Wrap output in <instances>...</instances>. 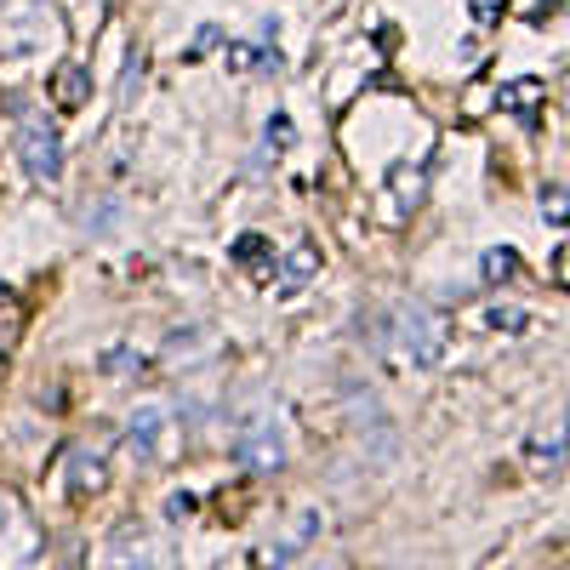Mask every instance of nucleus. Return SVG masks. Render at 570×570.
I'll list each match as a JSON object with an SVG mask.
<instances>
[{
	"label": "nucleus",
	"instance_id": "nucleus-13",
	"mask_svg": "<svg viewBox=\"0 0 570 570\" xmlns=\"http://www.w3.org/2000/svg\"><path fill=\"white\" fill-rule=\"evenodd\" d=\"M297 142V126H292V115H274L268 126H263V142H257V171L268 166V160H279L285 149Z\"/></svg>",
	"mask_w": 570,
	"mask_h": 570
},
{
	"label": "nucleus",
	"instance_id": "nucleus-12",
	"mask_svg": "<svg viewBox=\"0 0 570 570\" xmlns=\"http://www.w3.org/2000/svg\"><path fill=\"white\" fill-rule=\"evenodd\" d=\"M52 98H58V109H80V104H91V75H86L80 63H63V69L52 75Z\"/></svg>",
	"mask_w": 570,
	"mask_h": 570
},
{
	"label": "nucleus",
	"instance_id": "nucleus-9",
	"mask_svg": "<svg viewBox=\"0 0 570 570\" xmlns=\"http://www.w3.org/2000/svg\"><path fill=\"white\" fill-rule=\"evenodd\" d=\"M320 274V252L308 246V240H297L292 252H285L279 263H274V285H279V292L285 297H292V292H303V285Z\"/></svg>",
	"mask_w": 570,
	"mask_h": 570
},
{
	"label": "nucleus",
	"instance_id": "nucleus-17",
	"mask_svg": "<svg viewBox=\"0 0 570 570\" xmlns=\"http://www.w3.org/2000/svg\"><path fill=\"white\" fill-rule=\"evenodd\" d=\"M531 98H542V80H519V86L502 91V104H508L513 115H525V120H531Z\"/></svg>",
	"mask_w": 570,
	"mask_h": 570
},
{
	"label": "nucleus",
	"instance_id": "nucleus-1",
	"mask_svg": "<svg viewBox=\"0 0 570 570\" xmlns=\"http://www.w3.org/2000/svg\"><path fill=\"white\" fill-rule=\"evenodd\" d=\"M376 348H383L394 365H411V371H434L451 348V325L440 314H428L422 303H394L376 325Z\"/></svg>",
	"mask_w": 570,
	"mask_h": 570
},
{
	"label": "nucleus",
	"instance_id": "nucleus-3",
	"mask_svg": "<svg viewBox=\"0 0 570 570\" xmlns=\"http://www.w3.org/2000/svg\"><path fill=\"white\" fill-rule=\"evenodd\" d=\"M12 115H18V160L35 183H58L63 177V137L58 126L46 120V109H35L29 98H12Z\"/></svg>",
	"mask_w": 570,
	"mask_h": 570
},
{
	"label": "nucleus",
	"instance_id": "nucleus-4",
	"mask_svg": "<svg viewBox=\"0 0 570 570\" xmlns=\"http://www.w3.org/2000/svg\"><path fill=\"white\" fill-rule=\"evenodd\" d=\"M285 422L279 411H257L246 416L240 428H234V462H240L246 473H279L285 468Z\"/></svg>",
	"mask_w": 570,
	"mask_h": 570
},
{
	"label": "nucleus",
	"instance_id": "nucleus-10",
	"mask_svg": "<svg viewBox=\"0 0 570 570\" xmlns=\"http://www.w3.org/2000/svg\"><path fill=\"white\" fill-rule=\"evenodd\" d=\"M274 240H263V234H246V240H234V268H246L252 279H268L274 285Z\"/></svg>",
	"mask_w": 570,
	"mask_h": 570
},
{
	"label": "nucleus",
	"instance_id": "nucleus-8",
	"mask_svg": "<svg viewBox=\"0 0 570 570\" xmlns=\"http://www.w3.org/2000/svg\"><path fill=\"white\" fill-rule=\"evenodd\" d=\"M223 63L234 75H279L285 69L279 63V46H268V40H228L223 46Z\"/></svg>",
	"mask_w": 570,
	"mask_h": 570
},
{
	"label": "nucleus",
	"instance_id": "nucleus-2",
	"mask_svg": "<svg viewBox=\"0 0 570 570\" xmlns=\"http://www.w3.org/2000/svg\"><path fill=\"white\" fill-rule=\"evenodd\" d=\"M63 46V18L52 0H0V63L46 58Z\"/></svg>",
	"mask_w": 570,
	"mask_h": 570
},
{
	"label": "nucleus",
	"instance_id": "nucleus-14",
	"mask_svg": "<svg viewBox=\"0 0 570 570\" xmlns=\"http://www.w3.org/2000/svg\"><path fill=\"white\" fill-rule=\"evenodd\" d=\"M200 354H212V337H206V325H188V331H177V337L166 343V360H200Z\"/></svg>",
	"mask_w": 570,
	"mask_h": 570
},
{
	"label": "nucleus",
	"instance_id": "nucleus-16",
	"mask_svg": "<svg viewBox=\"0 0 570 570\" xmlns=\"http://www.w3.org/2000/svg\"><path fill=\"white\" fill-rule=\"evenodd\" d=\"M485 325H491V331H525L531 314H525V308H513V303H497V308H485Z\"/></svg>",
	"mask_w": 570,
	"mask_h": 570
},
{
	"label": "nucleus",
	"instance_id": "nucleus-6",
	"mask_svg": "<svg viewBox=\"0 0 570 570\" xmlns=\"http://www.w3.org/2000/svg\"><path fill=\"white\" fill-rule=\"evenodd\" d=\"M160 440H166V411H160V405H142V411L126 422V456H131L137 468H149V462H160Z\"/></svg>",
	"mask_w": 570,
	"mask_h": 570
},
{
	"label": "nucleus",
	"instance_id": "nucleus-22",
	"mask_svg": "<svg viewBox=\"0 0 570 570\" xmlns=\"http://www.w3.org/2000/svg\"><path fill=\"white\" fill-rule=\"evenodd\" d=\"M553 279H559V285H564V292H570V246H564V252H559V263H553Z\"/></svg>",
	"mask_w": 570,
	"mask_h": 570
},
{
	"label": "nucleus",
	"instance_id": "nucleus-15",
	"mask_svg": "<svg viewBox=\"0 0 570 570\" xmlns=\"http://www.w3.org/2000/svg\"><path fill=\"white\" fill-rule=\"evenodd\" d=\"M480 274H485V285H502V279H519V252H508V246H497V252H485V263H480Z\"/></svg>",
	"mask_w": 570,
	"mask_h": 570
},
{
	"label": "nucleus",
	"instance_id": "nucleus-21",
	"mask_svg": "<svg viewBox=\"0 0 570 570\" xmlns=\"http://www.w3.org/2000/svg\"><path fill=\"white\" fill-rule=\"evenodd\" d=\"M183 513H195V497H188V491L166 497V519H183Z\"/></svg>",
	"mask_w": 570,
	"mask_h": 570
},
{
	"label": "nucleus",
	"instance_id": "nucleus-18",
	"mask_svg": "<svg viewBox=\"0 0 570 570\" xmlns=\"http://www.w3.org/2000/svg\"><path fill=\"white\" fill-rule=\"evenodd\" d=\"M104 371H109V376H120V371H142V354H137V348H109V354H104Z\"/></svg>",
	"mask_w": 570,
	"mask_h": 570
},
{
	"label": "nucleus",
	"instance_id": "nucleus-19",
	"mask_svg": "<svg viewBox=\"0 0 570 570\" xmlns=\"http://www.w3.org/2000/svg\"><path fill=\"white\" fill-rule=\"evenodd\" d=\"M542 217L548 223H570V195H564V188H548V195H542Z\"/></svg>",
	"mask_w": 570,
	"mask_h": 570
},
{
	"label": "nucleus",
	"instance_id": "nucleus-7",
	"mask_svg": "<svg viewBox=\"0 0 570 570\" xmlns=\"http://www.w3.org/2000/svg\"><path fill=\"white\" fill-rule=\"evenodd\" d=\"M314 537H320V513H314V508H303V513L292 519V531H285L279 542H268V548L257 553V564H263V570H279V564H292V553H303V548H308Z\"/></svg>",
	"mask_w": 570,
	"mask_h": 570
},
{
	"label": "nucleus",
	"instance_id": "nucleus-11",
	"mask_svg": "<svg viewBox=\"0 0 570 570\" xmlns=\"http://www.w3.org/2000/svg\"><path fill=\"white\" fill-rule=\"evenodd\" d=\"M69 462H75V468H69V491H75V497L104 491V480H109V473H104V445H98V451H86V445H80Z\"/></svg>",
	"mask_w": 570,
	"mask_h": 570
},
{
	"label": "nucleus",
	"instance_id": "nucleus-20",
	"mask_svg": "<svg viewBox=\"0 0 570 570\" xmlns=\"http://www.w3.org/2000/svg\"><path fill=\"white\" fill-rule=\"evenodd\" d=\"M137 86H142V58L131 52V58H126V69H120V104L131 98V91H137Z\"/></svg>",
	"mask_w": 570,
	"mask_h": 570
},
{
	"label": "nucleus",
	"instance_id": "nucleus-5",
	"mask_svg": "<svg viewBox=\"0 0 570 570\" xmlns=\"http://www.w3.org/2000/svg\"><path fill=\"white\" fill-rule=\"evenodd\" d=\"M104 570H177V553L149 525H120L104 548Z\"/></svg>",
	"mask_w": 570,
	"mask_h": 570
}]
</instances>
